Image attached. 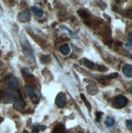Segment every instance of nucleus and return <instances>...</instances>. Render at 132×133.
I'll use <instances>...</instances> for the list:
<instances>
[{"label":"nucleus","mask_w":132,"mask_h":133,"mask_svg":"<svg viewBox=\"0 0 132 133\" xmlns=\"http://www.w3.org/2000/svg\"><path fill=\"white\" fill-rule=\"evenodd\" d=\"M128 103V99L123 95H118L115 97V104L118 109L125 107Z\"/></svg>","instance_id":"4"},{"label":"nucleus","mask_w":132,"mask_h":133,"mask_svg":"<svg viewBox=\"0 0 132 133\" xmlns=\"http://www.w3.org/2000/svg\"><path fill=\"white\" fill-rule=\"evenodd\" d=\"M64 132H65V127L62 124L57 125L53 131V133H64Z\"/></svg>","instance_id":"14"},{"label":"nucleus","mask_w":132,"mask_h":133,"mask_svg":"<svg viewBox=\"0 0 132 133\" xmlns=\"http://www.w3.org/2000/svg\"><path fill=\"white\" fill-rule=\"evenodd\" d=\"M24 40H25V42H23L22 40H20L23 52H24V54L25 55L26 57L30 58V60L32 59L33 61H34V56H33V52L32 48L30 46V44H29V43H28L27 40L25 39V38H24Z\"/></svg>","instance_id":"1"},{"label":"nucleus","mask_w":132,"mask_h":133,"mask_svg":"<svg viewBox=\"0 0 132 133\" xmlns=\"http://www.w3.org/2000/svg\"><path fill=\"white\" fill-rule=\"evenodd\" d=\"M102 115H103V113L102 112H97L96 114H95V116H96V118L95 120L97 121V122H100L101 118H102Z\"/></svg>","instance_id":"19"},{"label":"nucleus","mask_w":132,"mask_h":133,"mask_svg":"<svg viewBox=\"0 0 132 133\" xmlns=\"http://www.w3.org/2000/svg\"><path fill=\"white\" fill-rule=\"evenodd\" d=\"M40 128H41V130L44 131V130H46V128H47V127H46V126H41Z\"/></svg>","instance_id":"23"},{"label":"nucleus","mask_w":132,"mask_h":133,"mask_svg":"<svg viewBox=\"0 0 132 133\" xmlns=\"http://www.w3.org/2000/svg\"><path fill=\"white\" fill-rule=\"evenodd\" d=\"M78 13L79 14L80 16L82 17V18H87V17H89V16H90V13L88 12L87 10H85V9H80V10H78Z\"/></svg>","instance_id":"13"},{"label":"nucleus","mask_w":132,"mask_h":133,"mask_svg":"<svg viewBox=\"0 0 132 133\" xmlns=\"http://www.w3.org/2000/svg\"><path fill=\"white\" fill-rule=\"evenodd\" d=\"M7 83L8 85L9 89L12 91L18 88V80H17V78L15 76H13V75H11V76L9 77V78L8 79Z\"/></svg>","instance_id":"6"},{"label":"nucleus","mask_w":132,"mask_h":133,"mask_svg":"<svg viewBox=\"0 0 132 133\" xmlns=\"http://www.w3.org/2000/svg\"><path fill=\"white\" fill-rule=\"evenodd\" d=\"M126 48H127V49L128 50H131L132 49V43H127V44H126Z\"/></svg>","instance_id":"21"},{"label":"nucleus","mask_w":132,"mask_h":133,"mask_svg":"<svg viewBox=\"0 0 132 133\" xmlns=\"http://www.w3.org/2000/svg\"><path fill=\"white\" fill-rule=\"evenodd\" d=\"M30 13L28 11H22L18 14V19L22 22H26L30 20Z\"/></svg>","instance_id":"7"},{"label":"nucleus","mask_w":132,"mask_h":133,"mask_svg":"<svg viewBox=\"0 0 132 133\" xmlns=\"http://www.w3.org/2000/svg\"><path fill=\"white\" fill-rule=\"evenodd\" d=\"M50 61H51V57L49 55H46V56H43V57H41V61L43 64H47Z\"/></svg>","instance_id":"17"},{"label":"nucleus","mask_w":132,"mask_h":133,"mask_svg":"<svg viewBox=\"0 0 132 133\" xmlns=\"http://www.w3.org/2000/svg\"><path fill=\"white\" fill-rule=\"evenodd\" d=\"M105 123L108 127H112L114 125V123H115V120H114L112 117H108L106 118Z\"/></svg>","instance_id":"15"},{"label":"nucleus","mask_w":132,"mask_h":133,"mask_svg":"<svg viewBox=\"0 0 132 133\" xmlns=\"http://www.w3.org/2000/svg\"><path fill=\"white\" fill-rule=\"evenodd\" d=\"M60 53L63 54L64 56H67L70 54V46H68V44H63L61 47L60 48Z\"/></svg>","instance_id":"10"},{"label":"nucleus","mask_w":132,"mask_h":133,"mask_svg":"<svg viewBox=\"0 0 132 133\" xmlns=\"http://www.w3.org/2000/svg\"><path fill=\"white\" fill-rule=\"evenodd\" d=\"M25 91L27 92V94L30 96V100L33 102V103H38L40 99V95L38 93V92L34 90L32 87L30 86H26L25 87Z\"/></svg>","instance_id":"2"},{"label":"nucleus","mask_w":132,"mask_h":133,"mask_svg":"<svg viewBox=\"0 0 132 133\" xmlns=\"http://www.w3.org/2000/svg\"><path fill=\"white\" fill-rule=\"evenodd\" d=\"M128 39H129V43H132V33L131 32L128 34Z\"/></svg>","instance_id":"22"},{"label":"nucleus","mask_w":132,"mask_h":133,"mask_svg":"<svg viewBox=\"0 0 132 133\" xmlns=\"http://www.w3.org/2000/svg\"><path fill=\"white\" fill-rule=\"evenodd\" d=\"M60 30H66V31H68V33H70V34L71 35V37L73 38H78V37L75 34H74L70 28H68L67 26H65V25H60Z\"/></svg>","instance_id":"12"},{"label":"nucleus","mask_w":132,"mask_h":133,"mask_svg":"<svg viewBox=\"0 0 132 133\" xmlns=\"http://www.w3.org/2000/svg\"><path fill=\"white\" fill-rule=\"evenodd\" d=\"M66 96L64 92H60V93L57 95L56 98H55V104L56 105L60 107V108H63L66 105Z\"/></svg>","instance_id":"5"},{"label":"nucleus","mask_w":132,"mask_h":133,"mask_svg":"<svg viewBox=\"0 0 132 133\" xmlns=\"http://www.w3.org/2000/svg\"><path fill=\"white\" fill-rule=\"evenodd\" d=\"M81 62H82V64H83L86 67H87V68H88V69H95V65L94 64V63H93L92 61H89V60H87V59L84 58V59L81 60Z\"/></svg>","instance_id":"9"},{"label":"nucleus","mask_w":132,"mask_h":133,"mask_svg":"<svg viewBox=\"0 0 132 133\" xmlns=\"http://www.w3.org/2000/svg\"><path fill=\"white\" fill-rule=\"evenodd\" d=\"M30 9H31V11H33V14L35 15V16H38V17L43 16V11L42 9H40V8H38L37 7H31Z\"/></svg>","instance_id":"11"},{"label":"nucleus","mask_w":132,"mask_h":133,"mask_svg":"<svg viewBox=\"0 0 132 133\" xmlns=\"http://www.w3.org/2000/svg\"><path fill=\"white\" fill-rule=\"evenodd\" d=\"M3 118H1V117H0V123H1L3 122Z\"/></svg>","instance_id":"24"},{"label":"nucleus","mask_w":132,"mask_h":133,"mask_svg":"<svg viewBox=\"0 0 132 133\" xmlns=\"http://www.w3.org/2000/svg\"><path fill=\"white\" fill-rule=\"evenodd\" d=\"M24 133H28L27 131H24Z\"/></svg>","instance_id":"25"},{"label":"nucleus","mask_w":132,"mask_h":133,"mask_svg":"<svg viewBox=\"0 0 132 133\" xmlns=\"http://www.w3.org/2000/svg\"><path fill=\"white\" fill-rule=\"evenodd\" d=\"M127 127L128 128V129L130 130V131H131V129H132V121L130 120V119H129V120H127Z\"/></svg>","instance_id":"20"},{"label":"nucleus","mask_w":132,"mask_h":133,"mask_svg":"<svg viewBox=\"0 0 132 133\" xmlns=\"http://www.w3.org/2000/svg\"><path fill=\"white\" fill-rule=\"evenodd\" d=\"M38 131H39V125L34 124L33 126V128H32V132L33 133H38Z\"/></svg>","instance_id":"18"},{"label":"nucleus","mask_w":132,"mask_h":133,"mask_svg":"<svg viewBox=\"0 0 132 133\" xmlns=\"http://www.w3.org/2000/svg\"><path fill=\"white\" fill-rule=\"evenodd\" d=\"M122 72L123 74L128 78L132 77V66L130 64H126L122 67Z\"/></svg>","instance_id":"8"},{"label":"nucleus","mask_w":132,"mask_h":133,"mask_svg":"<svg viewBox=\"0 0 132 133\" xmlns=\"http://www.w3.org/2000/svg\"><path fill=\"white\" fill-rule=\"evenodd\" d=\"M81 98L83 100V101H84V103H85V105H87V107L88 108V109L89 110H91V104L87 101V98H86V96H85V95L84 94H82V93H81Z\"/></svg>","instance_id":"16"},{"label":"nucleus","mask_w":132,"mask_h":133,"mask_svg":"<svg viewBox=\"0 0 132 133\" xmlns=\"http://www.w3.org/2000/svg\"><path fill=\"white\" fill-rule=\"evenodd\" d=\"M13 101V107L16 109H20L25 106V101L20 93L15 95Z\"/></svg>","instance_id":"3"}]
</instances>
